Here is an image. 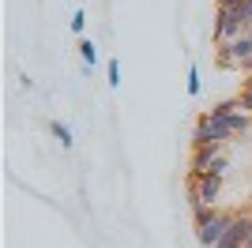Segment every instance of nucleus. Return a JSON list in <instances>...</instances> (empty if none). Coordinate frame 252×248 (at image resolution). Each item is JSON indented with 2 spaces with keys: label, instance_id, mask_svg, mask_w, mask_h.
<instances>
[{
  "label": "nucleus",
  "instance_id": "20e7f679",
  "mask_svg": "<svg viewBox=\"0 0 252 248\" xmlns=\"http://www.w3.org/2000/svg\"><path fill=\"white\" fill-rule=\"evenodd\" d=\"M189 188H192V203H200V207H219L222 177H189Z\"/></svg>",
  "mask_w": 252,
  "mask_h": 248
},
{
  "label": "nucleus",
  "instance_id": "6e6552de",
  "mask_svg": "<svg viewBox=\"0 0 252 248\" xmlns=\"http://www.w3.org/2000/svg\"><path fill=\"white\" fill-rule=\"evenodd\" d=\"M79 57H83V64L91 68V64L98 61V45H94L91 38H83V41H79Z\"/></svg>",
  "mask_w": 252,
  "mask_h": 248
},
{
  "label": "nucleus",
  "instance_id": "39448f33",
  "mask_svg": "<svg viewBox=\"0 0 252 248\" xmlns=\"http://www.w3.org/2000/svg\"><path fill=\"white\" fill-rule=\"evenodd\" d=\"M249 61H252V38H249V34L237 38V41L219 45V64H226V68H245Z\"/></svg>",
  "mask_w": 252,
  "mask_h": 248
},
{
  "label": "nucleus",
  "instance_id": "7ed1b4c3",
  "mask_svg": "<svg viewBox=\"0 0 252 248\" xmlns=\"http://www.w3.org/2000/svg\"><path fill=\"white\" fill-rule=\"evenodd\" d=\"M230 222H233L230 211L211 207L207 215L196 222V237H200V245H203V248H219V241H222V233H226V226H230Z\"/></svg>",
  "mask_w": 252,
  "mask_h": 248
},
{
  "label": "nucleus",
  "instance_id": "ddd939ff",
  "mask_svg": "<svg viewBox=\"0 0 252 248\" xmlns=\"http://www.w3.org/2000/svg\"><path fill=\"white\" fill-rule=\"evenodd\" d=\"M109 83L121 87V64H117V61H109Z\"/></svg>",
  "mask_w": 252,
  "mask_h": 248
},
{
  "label": "nucleus",
  "instance_id": "1a4fd4ad",
  "mask_svg": "<svg viewBox=\"0 0 252 248\" xmlns=\"http://www.w3.org/2000/svg\"><path fill=\"white\" fill-rule=\"evenodd\" d=\"M53 135L61 139V147H72V143H75V139H72V128H68V124H61V121L53 124Z\"/></svg>",
  "mask_w": 252,
  "mask_h": 248
},
{
  "label": "nucleus",
  "instance_id": "f257e3e1",
  "mask_svg": "<svg viewBox=\"0 0 252 248\" xmlns=\"http://www.w3.org/2000/svg\"><path fill=\"white\" fill-rule=\"evenodd\" d=\"M226 139H233V128H230L226 117L203 113L200 121H196V132H192V143H196V147H222Z\"/></svg>",
  "mask_w": 252,
  "mask_h": 248
},
{
  "label": "nucleus",
  "instance_id": "2eb2a0df",
  "mask_svg": "<svg viewBox=\"0 0 252 248\" xmlns=\"http://www.w3.org/2000/svg\"><path fill=\"white\" fill-rule=\"evenodd\" d=\"M245 248H252V233H249V245H245Z\"/></svg>",
  "mask_w": 252,
  "mask_h": 248
},
{
  "label": "nucleus",
  "instance_id": "9b49d317",
  "mask_svg": "<svg viewBox=\"0 0 252 248\" xmlns=\"http://www.w3.org/2000/svg\"><path fill=\"white\" fill-rule=\"evenodd\" d=\"M83 27H87V11H75V15H72V31L83 34Z\"/></svg>",
  "mask_w": 252,
  "mask_h": 248
},
{
  "label": "nucleus",
  "instance_id": "423d86ee",
  "mask_svg": "<svg viewBox=\"0 0 252 248\" xmlns=\"http://www.w3.org/2000/svg\"><path fill=\"white\" fill-rule=\"evenodd\" d=\"M249 233H252V215H233V222L226 226L219 248H245L249 245Z\"/></svg>",
  "mask_w": 252,
  "mask_h": 248
},
{
  "label": "nucleus",
  "instance_id": "4468645a",
  "mask_svg": "<svg viewBox=\"0 0 252 248\" xmlns=\"http://www.w3.org/2000/svg\"><path fill=\"white\" fill-rule=\"evenodd\" d=\"M245 72H252V61H249V64H245Z\"/></svg>",
  "mask_w": 252,
  "mask_h": 248
},
{
  "label": "nucleus",
  "instance_id": "f8f14e48",
  "mask_svg": "<svg viewBox=\"0 0 252 248\" xmlns=\"http://www.w3.org/2000/svg\"><path fill=\"white\" fill-rule=\"evenodd\" d=\"M189 94H200V72L189 68Z\"/></svg>",
  "mask_w": 252,
  "mask_h": 248
},
{
  "label": "nucleus",
  "instance_id": "9d476101",
  "mask_svg": "<svg viewBox=\"0 0 252 248\" xmlns=\"http://www.w3.org/2000/svg\"><path fill=\"white\" fill-rule=\"evenodd\" d=\"M241 109H245V113H252V79L245 83V91H241Z\"/></svg>",
  "mask_w": 252,
  "mask_h": 248
},
{
  "label": "nucleus",
  "instance_id": "f03ea898",
  "mask_svg": "<svg viewBox=\"0 0 252 248\" xmlns=\"http://www.w3.org/2000/svg\"><path fill=\"white\" fill-rule=\"evenodd\" d=\"M249 27H252V19H249V11H233V8H219V19H215V41L219 45H226V41H237V38H245L249 34Z\"/></svg>",
  "mask_w": 252,
  "mask_h": 248
},
{
  "label": "nucleus",
  "instance_id": "dca6fc26",
  "mask_svg": "<svg viewBox=\"0 0 252 248\" xmlns=\"http://www.w3.org/2000/svg\"><path fill=\"white\" fill-rule=\"evenodd\" d=\"M249 139H252V132H249Z\"/></svg>",
  "mask_w": 252,
  "mask_h": 248
},
{
  "label": "nucleus",
  "instance_id": "0eeeda50",
  "mask_svg": "<svg viewBox=\"0 0 252 248\" xmlns=\"http://www.w3.org/2000/svg\"><path fill=\"white\" fill-rule=\"evenodd\" d=\"M237 109H241V98H226V102L211 105L207 113H211V117H230V113H237Z\"/></svg>",
  "mask_w": 252,
  "mask_h": 248
}]
</instances>
